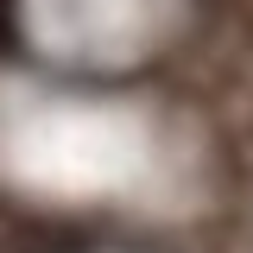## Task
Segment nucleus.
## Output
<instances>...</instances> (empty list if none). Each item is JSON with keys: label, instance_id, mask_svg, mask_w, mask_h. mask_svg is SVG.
<instances>
[{"label": "nucleus", "instance_id": "nucleus-1", "mask_svg": "<svg viewBox=\"0 0 253 253\" xmlns=\"http://www.w3.org/2000/svg\"><path fill=\"white\" fill-rule=\"evenodd\" d=\"M6 26H13V0H0V44L13 38V32H6Z\"/></svg>", "mask_w": 253, "mask_h": 253}]
</instances>
